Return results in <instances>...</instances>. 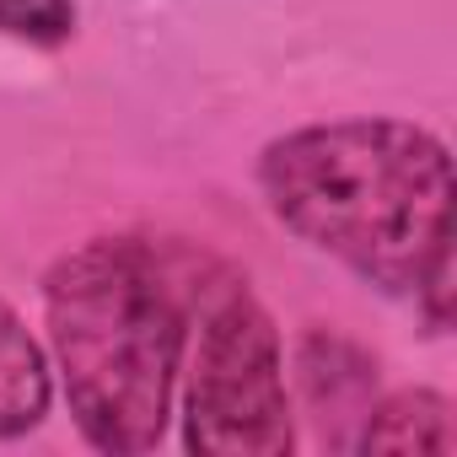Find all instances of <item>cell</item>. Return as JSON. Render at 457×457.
<instances>
[{
  "label": "cell",
  "mask_w": 457,
  "mask_h": 457,
  "mask_svg": "<svg viewBox=\"0 0 457 457\" xmlns=\"http://www.w3.org/2000/svg\"><path fill=\"white\" fill-rule=\"evenodd\" d=\"M54 382H49V355L28 334V323L0 302V441L33 430L49 414Z\"/></svg>",
  "instance_id": "obj_4"
},
{
  "label": "cell",
  "mask_w": 457,
  "mask_h": 457,
  "mask_svg": "<svg viewBox=\"0 0 457 457\" xmlns=\"http://www.w3.org/2000/svg\"><path fill=\"white\" fill-rule=\"evenodd\" d=\"M183 441L204 457H280L291 452V398L280 328L248 280L210 270L188 286V345H183Z\"/></svg>",
  "instance_id": "obj_3"
},
{
  "label": "cell",
  "mask_w": 457,
  "mask_h": 457,
  "mask_svg": "<svg viewBox=\"0 0 457 457\" xmlns=\"http://www.w3.org/2000/svg\"><path fill=\"white\" fill-rule=\"evenodd\" d=\"M361 452H452V403L430 387L393 393L366 414Z\"/></svg>",
  "instance_id": "obj_5"
},
{
  "label": "cell",
  "mask_w": 457,
  "mask_h": 457,
  "mask_svg": "<svg viewBox=\"0 0 457 457\" xmlns=\"http://www.w3.org/2000/svg\"><path fill=\"white\" fill-rule=\"evenodd\" d=\"M259 188L286 232L387 296L425 302L446 328L452 296V156L403 119H334L264 145Z\"/></svg>",
  "instance_id": "obj_1"
},
{
  "label": "cell",
  "mask_w": 457,
  "mask_h": 457,
  "mask_svg": "<svg viewBox=\"0 0 457 457\" xmlns=\"http://www.w3.org/2000/svg\"><path fill=\"white\" fill-rule=\"evenodd\" d=\"M0 33L54 49L76 33V0H0Z\"/></svg>",
  "instance_id": "obj_6"
},
{
  "label": "cell",
  "mask_w": 457,
  "mask_h": 457,
  "mask_svg": "<svg viewBox=\"0 0 457 457\" xmlns=\"http://www.w3.org/2000/svg\"><path fill=\"white\" fill-rule=\"evenodd\" d=\"M49 350L76 430L113 457L151 452L188 345V286L140 237H92L44 280Z\"/></svg>",
  "instance_id": "obj_2"
}]
</instances>
